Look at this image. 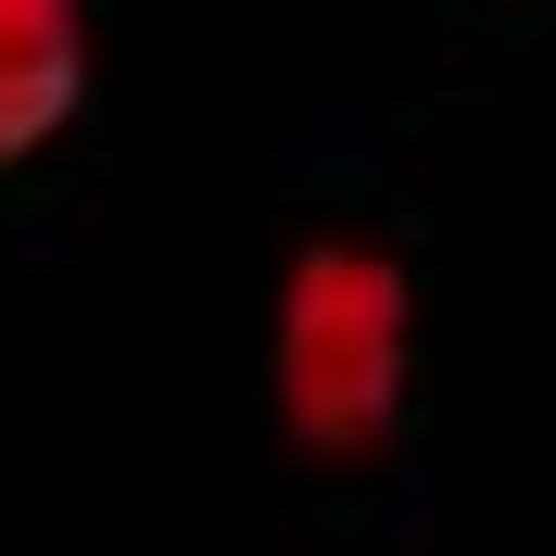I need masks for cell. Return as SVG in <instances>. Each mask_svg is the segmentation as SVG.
Here are the masks:
<instances>
[{
    "instance_id": "7a4b0ae2",
    "label": "cell",
    "mask_w": 556,
    "mask_h": 556,
    "mask_svg": "<svg viewBox=\"0 0 556 556\" xmlns=\"http://www.w3.org/2000/svg\"><path fill=\"white\" fill-rule=\"evenodd\" d=\"M89 102V0H0V165H26Z\"/></svg>"
},
{
    "instance_id": "6da1fadb",
    "label": "cell",
    "mask_w": 556,
    "mask_h": 556,
    "mask_svg": "<svg viewBox=\"0 0 556 556\" xmlns=\"http://www.w3.org/2000/svg\"><path fill=\"white\" fill-rule=\"evenodd\" d=\"M266 367H278V430H291V455H316V468L392 455V430H405V405H417V278H405V253L304 241L278 266Z\"/></svg>"
}]
</instances>
